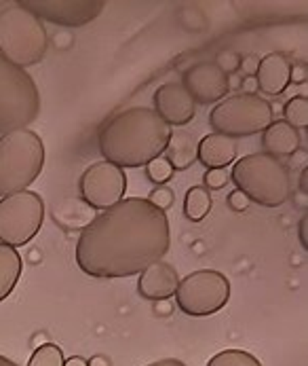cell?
<instances>
[{"label":"cell","instance_id":"11","mask_svg":"<svg viewBox=\"0 0 308 366\" xmlns=\"http://www.w3.org/2000/svg\"><path fill=\"white\" fill-rule=\"evenodd\" d=\"M24 9L34 13L41 21L47 19L57 26L81 28L98 19L106 9L102 0H24Z\"/></svg>","mask_w":308,"mask_h":366},{"label":"cell","instance_id":"8","mask_svg":"<svg viewBox=\"0 0 308 366\" xmlns=\"http://www.w3.org/2000/svg\"><path fill=\"white\" fill-rule=\"evenodd\" d=\"M45 220L43 197L34 191H19L0 199V244L19 248L32 242Z\"/></svg>","mask_w":308,"mask_h":366},{"label":"cell","instance_id":"19","mask_svg":"<svg viewBox=\"0 0 308 366\" xmlns=\"http://www.w3.org/2000/svg\"><path fill=\"white\" fill-rule=\"evenodd\" d=\"M21 267H24V261L17 248L0 244V303L6 297H11V292L15 290L21 277Z\"/></svg>","mask_w":308,"mask_h":366},{"label":"cell","instance_id":"21","mask_svg":"<svg viewBox=\"0 0 308 366\" xmlns=\"http://www.w3.org/2000/svg\"><path fill=\"white\" fill-rule=\"evenodd\" d=\"M283 121L298 129L308 127V98L307 96H294L287 104L283 106Z\"/></svg>","mask_w":308,"mask_h":366},{"label":"cell","instance_id":"7","mask_svg":"<svg viewBox=\"0 0 308 366\" xmlns=\"http://www.w3.org/2000/svg\"><path fill=\"white\" fill-rule=\"evenodd\" d=\"M272 121L274 110L270 102L256 94L228 96L209 112V125L213 132L235 140L264 132Z\"/></svg>","mask_w":308,"mask_h":366},{"label":"cell","instance_id":"29","mask_svg":"<svg viewBox=\"0 0 308 366\" xmlns=\"http://www.w3.org/2000/svg\"><path fill=\"white\" fill-rule=\"evenodd\" d=\"M257 66H260V57L257 55H250V57H245V59H241V70L247 74V76H254L257 72Z\"/></svg>","mask_w":308,"mask_h":366},{"label":"cell","instance_id":"20","mask_svg":"<svg viewBox=\"0 0 308 366\" xmlns=\"http://www.w3.org/2000/svg\"><path fill=\"white\" fill-rule=\"evenodd\" d=\"M211 212V193L205 187H190L184 197V214L192 222H201Z\"/></svg>","mask_w":308,"mask_h":366},{"label":"cell","instance_id":"25","mask_svg":"<svg viewBox=\"0 0 308 366\" xmlns=\"http://www.w3.org/2000/svg\"><path fill=\"white\" fill-rule=\"evenodd\" d=\"M173 202H175V195H173V191L169 187H158V189H154L153 195H150V204L158 209H163V212L171 208Z\"/></svg>","mask_w":308,"mask_h":366},{"label":"cell","instance_id":"31","mask_svg":"<svg viewBox=\"0 0 308 366\" xmlns=\"http://www.w3.org/2000/svg\"><path fill=\"white\" fill-rule=\"evenodd\" d=\"M241 87H243V92H241V94H256L257 92L256 76H245V79L241 81Z\"/></svg>","mask_w":308,"mask_h":366},{"label":"cell","instance_id":"10","mask_svg":"<svg viewBox=\"0 0 308 366\" xmlns=\"http://www.w3.org/2000/svg\"><path fill=\"white\" fill-rule=\"evenodd\" d=\"M78 191L87 206L103 212L123 202V195L127 191V176L118 165L98 161L83 172L78 180Z\"/></svg>","mask_w":308,"mask_h":366},{"label":"cell","instance_id":"32","mask_svg":"<svg viewBox=\"0 0 308 366\" xmlns=\"http://www.w3.org/2000/svg\"><path fill=\"white\" fill-rule=\"evenodd\" d=\"M298 229H300V242H302V246L308 248V237H307V229H308V214L304 212V216L300 218V224H298Z\"/></svg>","mask_w":308,"mask_h":366},{"label":"cell","instance_id":"35","mask_svg":"<svg viewBox=\"0 0 308 366\" xmlns=\"http://www.w3.org/2000/svg\"><path fill=\"white\" fill-rule=\"evenodd\" d=\"M307 178H308V167L304 165V169H302V174H300V189L304 191V195H307Z\"/></svg>","mask_w":308,"mask_h":366},{"label":"cell","instance_id":"3","mask_svg":"<svg viewBox=\"0 0 308 366\" xmlns=\"http://www.w3.org/2000/svg\"><path fill=\"white\" fill-rule=\"evenodd\" d=\"M230 180L250 202L264 208H279L292 197V178L287 165L268 153H254L237 159Z\"/></svg>","mask_w":308,"mask_h":366},{"label":"cell","instance_id":"22","mask_svg":"<svg viewBox=\"0 0 308 366\" xmlns=\"http://www.w3.org/2000/svg\"><path fill=\"white\" fill-rule=\"evenodd\" d=\"M207 366H262L254 354L243 352V350H224L215 354Z\"/></svg>","mask_w":308,"mask_h":366},{"label":"cell","instance_id":"4","mask_svg":"<svg viewBox=\"0 0 308 366\" xmlns=\"http://www.w3.org/2000/svg\"><path fill=\"white\" fill-rule=\"evenodd\" d=\"M45 165V144L32 129L0 136V199L28 191Z\"/></svg>","mask_w":308,"mask_h":366},{"label":"cell","instance_id":"27","mask_svg":"<svg viewBox=\"0 0 308 366\" xmlns=\"http://www.w3.org/2000/svg\"><path fill=\"white\" fill-rule=\"evenodd\" d=\"M228 180H230V176L224 172V169H207L205 174V189H213V191H217V189H224L226 184H228Z\"/></svg>","mask_w":308,"mask_h":366},{"label":"cell","instance_id":"30","mask_svg":"<svg viewBox=\"0 0 308 366\" xmlns=\"http://www.w3.org/2000/svg\"><path fill=\"white\" fill-rule=\"evenodd\" d=\"M289 81L294 83H307V66L304 64H292V72H289Z\"/></svg>","mask_w":308,"mask_h":366},{"label":"cell","instance_id":"9","mask_svg":"<svg viewBox=\"0 0 308 366\" xmlns=\"http://www.w3.org/2000/svg\"><path fill=\"white\" fill-rule=\"evenodd\" d=\"M173 297L186 315L207 317L226 307L230 299V282L215 269H201L180 280Z\"/></svg>","mask_w":308,"mask_h":366},{"label":"cell","instance_id":"33","mask_svg":"<svg viewBox=\"0 0 308 366\" xmlns=\"http://www.w3.org/2000/svg\"><path fill=\"white\" fill-rule=\"evenodd\" d=\"M146 366H186L182 360H178V358H163V360H156L153 365H146Z\"/></svg>","mask_w":308,"mask_h":366},{"label":"cell","instance_id":"18","mask_svg":"<svg viewBox=\"0 0 308 366\" xmlns=\"http://www.w3.org/2000/svg\"><path fill=\"white\" fill-rule=\"evenodd\" d=\"M197 149H199V140L184 129L171 132L169 144L165 149V161L173 167V172H184L188 169L195 161H197Z\"/></svg>","mask_w":308,"mask_h":366},{"label":"cell","instance_id":"14","mask_svg":"<svg viewBox=\"0 0 308 366\" xmlns=\"http://www.w3.org/2000/svg\"><path fill=\"white\" fill-rule=\"evenodd\" d=\"M178 284H180L178 271L169 262L158 261L140 273L138 292L146 301H165L175 295Z\"/></svg>","mask_w":308,"mask_h":366},{"label":"cell","instance_id":"26","mask_svg":"<svg viewBox=\"0 0 308 366\" xmlns=\"http://www.w3.org/2000/svg\"><path fill=\"white\" fill-rule=\"evenodd\" d=\"M215 66H217V68L228 76L230 72H235V70L241 66V57H239L235 51H222L220 55H217Z\"/></svg>","mask_w":308,"mask_h":366},{"label":"cell","instance_id":"6","mask_svg":"<svg viewBox=\"0 0 308 366\" xmlns=\"http://www.w3.org/2000/svg\"><path fill=\"white\" fill-rule=\"evenodd\" d=\"M41 114V94L24 68L0 55V136L28 129Z\"/></svg>","mask_w":308,"mask_h":366},{"label":"cell","instance_id":"28","mask_svg":"<svg viewBox=\"0 0 308 366\" xmlns=\"http://www.w3.org/2000/svg\"><path fill=\"white\" fill-rule=\"evenodd\" d=\"M250 204H252V202H250L241 191H237V189L228 195V206L235 209V212H245V209L250 208Z\"/></svg>","mask_w":308,"mask_h":366},{"label":"cell","instance_id":"2","mask_svg":"<svg viewBox=\"0 0 308 366\" xmlns=\"http://www.w3.org/2000/svg\"><path fill=\"white\" fill-rule=\"evenodd\" d=\"M171 127L153 108L135 106L114 114L98 134L102 157L125 167H142L158 159L171 138Z\"/></svg>","mask_w":308,"mask_h":366},{"label":"cell","instance_id":"17","mask_svg":"<svg viewBox=\"0 0 308 366\" xmlns=\"http://www.w3.org/2000/svg\"><path fill=\"white\" fill-rule=\"evenodd\" d=\"M262 147L272 157H289L300 149V134L289 127L283 119L272 121L262 132Z\"/></svg>","mask_w":308,"mask_h":366},{"label":"cell","instance_id":"12","mask_svg":"<svg viewBox=\"0 0 308 366\" xmlns=\"http://www.w3.org/2000/svg\"><path fill=\"white\" fill-rule=\"evenodd\" d=\"M182 87L190 94L195 104H217L230 92L228 76L215 66V61L192 64L182 74Z\"/></svg>","mask_w":308,"mask_h":366},{"label":"cell","instance_id":"24","mask_svg":"<svg viewBox=\"0 0 308 366\" xmlns=\"http://www.w3.org/2000/svg\"><path fill=\"white\" fill-rule=\"evenodd\" d=\"M146 176H148V180L154 182V184L165 187V182H169L173 178V167L165 159L158 157L146 165Z\"/></svg>","mask_w":308,"mask_h":366},{"label":"cell","instance_id":"34","mask_svg":"<svg viewBox=\"0 0 308 366\" xmlns=\"http://www.w3.org/2000/svg\"><path fill=\"white\" fill-rule=\"evenodd\" d=\"M63 366H89V362H87L85 358H81V356H72V358L66 360V365Z\"/></svg>","mask_w":308,"mask_h":366},{"label":"cell","instance_id":"23","mask_svg":"<svg viewBox=\"0 0 308 366\" xmlns=\"http://www.w3.org/2000/svg\"><path fill=\"white\" fill-rule=\"evenodd\" d=\"M66 358L59 345L55 343H43L41 347L34 350V354L30 356L28 366H63Z\"/></svg>","mask_w":308,"mask_h":366},{"label":"cell","instance_id":"36","mask_svg":"<svg viewBox=\"0 0 308 366\" xmlns=\"http://www.w3.org/2000/svg\"><path fill=\"white\" fill-rule=\"evenodd\" d=\"M0 366H19L17 362H13L11 358H6V356H0Z\"/></svg>","mask_w":308,"mask_h":366},{"label":"cell","instance_id":"13","mask_svg":"<svg viewBox=\"0 0 308 366\" xmlns=\"http://www.w3.org/2000/svg\"><path fill=\"white\" fill-rule=\"evenodd\" d=\"M154 112L169 125V127H184L188 125L195 114L197 104L190 94L182 87V83H165L153 96Z\"/></svg>","mask_w":308,"mask_h":366},{"label":"cell","instance_id":"1","mask_svg":"<svg viewBox=\"0 0 308 366\" xmlns=\"http://www.w3.org/2000/svg\"><path fill=\"white\" fill-rule=\"evenodd\" d=\"M171 248L169 218L144 197H129L98 214L78 235L76 264L96 280L140 275Z\"/></svg>","mask_w":308,"mask_h":366},{"label":"cell","instance_id":"15","mask_svg":"<svg viewBox=\"0 0 308 366\" xmlns=\"http://www.w3.org/2000/svg\"><path fill=\"white\" fill-rule=\"evenodd\" d=\"M289 72H292V61L287 59V55L283 53H268L260 59L256 72L257 92L264 96H281L289 81Z\"/></svg>","mask_w":308,"mask_h":366},{"label":"cell","instance_id":"5","mask_svg":"<svg viewBox=\"0 0 308 366\" xmlns=\"http://www.w3.org/2000/svg\"><path fill=\"white\" fill-rule=\"evenodd\" d=\"M49 47L43 21L19 2L0 11V55L19 68L36 66Z\"/></svg>","mask_w":308,"mask_h":366},{"label":"cell","instance_id":"16","mask_svg":"<svg viewBox=\"0 0 308 366\" xmlns=\"http://www.w3.org/2000/svg\"><path fill=\"white\" fill-rule=\"evenodd\" d=\"M237 155H239V144L235 138L211 132L203 136V140H199L197 159L207 169H224L237 161Z\"/></svg>","mask_w":308,"mask_h":366}]
</instances>
